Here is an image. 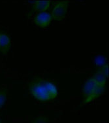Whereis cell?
Returning <instances> with one entry per match:
<instances>
[{"label":"cell","instance_id":"cell-6","mask_svg":"<svg viewBox=\"0 0 109 123\" xmlns=\"http://www.w3.org/2000/svg\"><path fill=\"white\" fill-rule=\"evenodd\" d=\"M50 1H37L35 3V9L39 11L44 12L50 7Z\"/></svg>","mask_w":109,"mask_h":123},{"label":"cell","instance_id":"cell-4","mask_svg":"<svg viewBox=\"0 0 109 123\" xmlns=\"http://www.w3.org/2000/svg\"><path fill=\"white\" fill-rule=\"evenodd\" d=\"M52 20L51 14L48 12H41L36 15L34 18V22L40 28H46L49 26Z\"/></svg>","mask_w":109,"mask_h":123},{"label":"cell","instance_id":"cell-3","mask_svg":"<svg viewBox=\"0 0 109 123\" xmlns=\"http://www.w3.org/2000/svg\"><path fill=\"white\" fill-rule=\"evenodd\" d=\"M68 4L65 1H61L56 3L53 7L52 11V19L61 20L65 17L67 13Z\"/></svg>","mask_w":109,"mask_h":123},{"label":"cell","instance_id":"cell-7","mask_svg":"<svg viewBox=\"0 0 109 123\" xmlns=\"http://www.w3.org/2000/svg\"><path fill=\"white\" fill-rule=\"evenodd\" d=\"M7 91L5 89L0 90V109H1L6 101Z\"/></svg>","mask_w":109,"mask_h":123},{"label":"cell","instance_id":"cell-8","mask_svg":"<svg viewBox=\"0 0 109 123\" xmlns=\"http://www.w3.org/2000/svg\"><path fill=\"white\" fill-rule=\"evenodd\" d=\"M0 123H1V121H0Z\"/></svg>","mask_w":109,"mask_h":123},{"label":"cell","instance_id":"cell-2","mask_svg":"<svg viewBox=\"0 0 109 123\" xmlns=\"http://www.w3.org/2000/svg\"><path fill=\"white\" fill-rule=\"evenodd\" d=\"M105 85L97 83L92 77L86 83L83 88L84 102L89 103L92 100L99 97L104 91Z\"/></svg>","mask_w":109,"mask_h":123},{"label":"cell","instance_id":"cell-1","mask_svg":"<svg viewBox=\"0 0 109 123\" xmlns=\"http://www.w3.org/2000/svg\"><path fill=\"white\" fill-rule=\"evenodd\" d=\"M29 92L35 99L46 102L55 99L57 95L56 86L48 80H35L29 84Z\"/></svg>","mask_w":109,"mask_h":123},{"label":"cell","instance_id":"cell-5","mask_svg":"<svg viewBox=\"0 0 109 123\" xmlns=\"http://www.w3.org/2000/svg\"><path fill=\"white\" fill-rule=\"evenodd\" d=\"M11 47V39L7 34L0 33V52L7 53Z\"/></svg>","mask_w":109,"mask_h":123}]
</instances>
